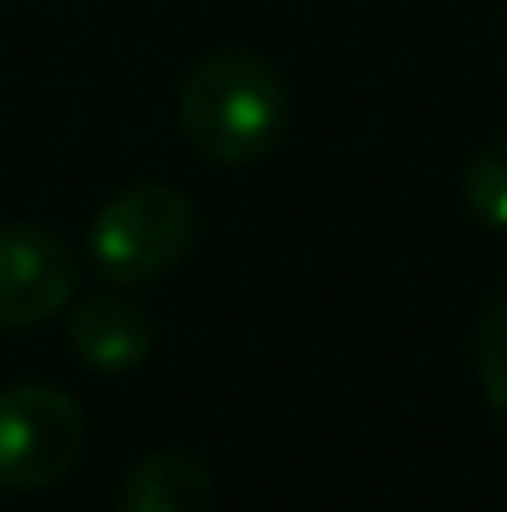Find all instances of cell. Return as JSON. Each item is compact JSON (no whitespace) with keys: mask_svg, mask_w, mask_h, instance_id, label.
Returning <instances> with one entry per match:
<instances>
[{"mask_svg":"<svg viewBox=\"0 0 507 512\" xmlns=\"http://www.w3.org/2000/svg\"><path fill=\"white\" fill-rule=\"evenodd\" d=\"M289 125V85L259 50H209L179 85V130L214 165L264 160Z\"/></svg>","mask_w":507,"mask_h":512,"instance_id":"1","label":"cell"},{"mask_svg":"<svg viewBox=\"0 0 507 512\" xmlns=\"http://www.w3.org/2000/svg\"><path fill=\"white\" fill-rule=\"evenodd\" d=\"M199 234V209L174 184H130L100 204L85 234V259L110 284H155L184 264Z\"/></svg>","mask_w":507,"mask_h":512,"instance_id":"2","label":"cell"},{"mask_svg":"<svg viewBox=\"0 0 507 512\" xmlns=\"http://www.w3.org/2000/svg\"><path fill=\"white\" fill-rule=\"evenodd\" d=\"M85 448V408L55 383L0 388V488L30 493L60 483Z\"/></svg>","mask_w":507,"mask_h":512,"instance_id":"3","label":"cell"},{"mask_svg":"<svg viewBox=\"0 0 507 512\" xmlns=\"http://www.w3.org/2000/svg\"><path fill=\"white\" fill-rule=\"evenodd\" d=\"M75 254L45 224H0V334L50 324L75 299Z\"/></svg>","mask_w":507,"mask_h":512,"instance_id":"4","label":"cell"},{"mask_svg":"<svg viewBox=\"0 0 507 512\" xmlns=\"http://www.w3.org/2000/svg\"><path fill=\"white\" fill-rule=\"evenodd\" d=\"M70 348L75 358H85L90 368L100 373H125V368H140L155 348V324L150 314L135 304V299H120V294H95V299H80L70 309Z\"/></svg>","mask_w":507,"mask_h":512,"instance_id":"5","label":"cell"},{"mask_svg":"<svg viewBox=\"0 0 507 512\" xmlns=\"http://www.w3.org/2000/svg\"><path fill=\"white\" fill-rule=\"evenodd\" d=\"M214 478L194 453H145L120 488V512H214Z\"/></svg>","mask_w":507,"mask_h":512,"instance_id":"6","label":"cell"},{"mask_svg":"<svg viewBox=\"0 0 507 512\" xmlns=\"http://www.w3.org/2000/svg\"><path fill=\"white\" fill-rule=\"evenodd\" d=\"M463 204L478 224L507 234V130L493 135L463 170Z\"/></svg>","mask_w":507,"mask_h":512,"instance_id":"7","label":"cell"},{"mask_svg":"<svg viewBox=\"0 0 507 512\" xmlns=\"http://www.w3.org/2000/svg\"><path fill=\"white\" fill-rule=\"evenodd\" d=\"M473 373L483 398L507 418V294L493 299L473 329Z\"/></svg>","mask_w":507,"mask_h":512,"instance_id":"8","label":"cell"}]
</instances>
